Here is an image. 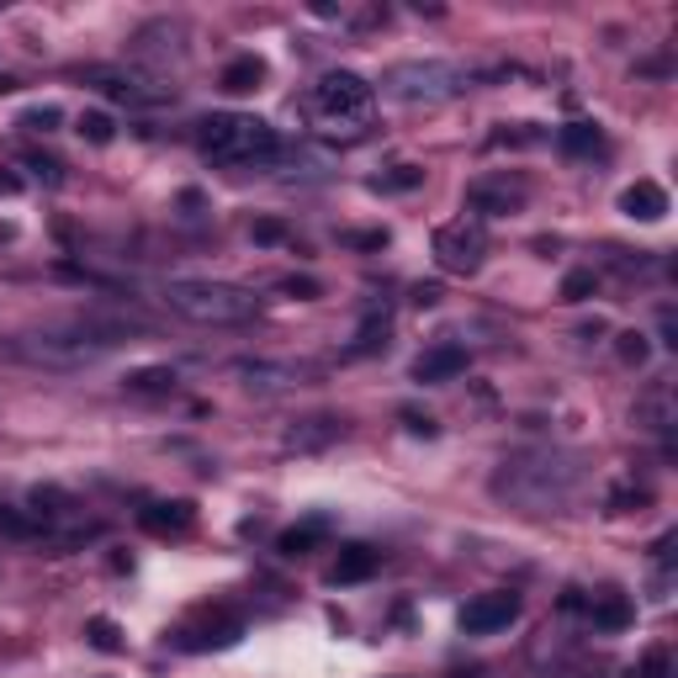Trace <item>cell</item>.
<instances>
[{
	"label": "cell",
	"mask_w": 678,
	"mask_h": 678,
	"mask_svg": "<svg viewBox=\"0 0 678 678\" xmlns=\"http://www.w3.org/2000/svg\"><path fill=\"white\" fill-rule=\"evenodd\" d=\"M519 620V594L498 589V594H478L461 609V631L467 637H493V631H509Z\"/></svg>",
	"instance_id": "ba28073f"
},
{
	"label": "cell",
	"mask_w": 678,
	"mask_h": 678,
	"mask_svg": "<svg viewBox=\"0 0 678 678\" xmlns=\"http://www.w3.org/2000/svg\"><path fill=\"white\" fill-rule=\"evenodd\" d=\"M620 212H626V218H641V223H663V218H668V192H663L657 181H637V186L620 192Z\"/></svg>",
	"instance_id": "7c38bea8"
},
{
	"label": "cell",
	"mask_w": 678,
	"mask_h": 678,
	"mask_svg": "<svg viewBox=\"0 0 678 678\" xmlns=\"http://www.w3.org/2000/svg\"><path fill=\"white\" fill-rule=\"evenodd\" d=\"M382 85L403 107H440V101H451L472 85V70L445 64V59H408V64H393Z\"/></svg>",
	"instance_id": "5b68a950"
},
{
	"label": "cell",
	"mask_w": 678,
	"mask_h": 678,
	"mask_svg": "<svg viewBox=\"0 0 678 678\" xmlns=\"http://www.w3.org/2000/svg\"><path fill=\"white\" fill-rule=\"evenodd\" d=\"M197 149L212 164H229V170H244V164H271L281 155L276 127L255 112H218L197 127Z\"/></svg>",
	"instance_id": "6da1fadb"
},
{
	"label": "cell",
	"mask_w": 678,
	"mask_h": 678,
	"mask_svg": "<svg viewBox=\"0 0 678 678\" xmlns=\"http://www.w3.org/2000/svg\"><path fill=\"white\" fill-rule=\"evenodd\" d=\"M419 181H424V170H419V164H398L393 175H377L371 186H377V192H408V186H419Z\"/></svg>",
	"instance_id": "484cf974"
},
{
	"label": "cell",
	"mask_w": 678,
	"mask_h": 678,
	"mask_svg": "<svg viewBox=\"0 0 678 678\" xmlns=\"http://www.w3.org/2000/svg\"><path fill=\"white\" fill-rule=\"evenodd\" d=\"M239 637H244V620L234 609H207V615L186 620L175 631V646L181 652H223V646H234Z\"/></svg>",
	"instance_id": "52a82bcc"
},
{
	"label": "cell",
	"mask_w": 678,
	"mask_h": 678,
	"mask_svg": "<svg viewBox=\"0 0 678 678\" xmlns=\"http://www.w3.org/2000/svg\"><path fill=\"white\" fill-rule=\"evenodd\" d=\"M22 164H27V170H38L42 181H59V160H42V155H22Z\"/></svg>",
	"instance_id": "4dcf8cb0"
},
{
	"label": "cell",
	"mask_w": 678,
	"mask_h": 678,
	"mask_svg": "<svg viewBox=\"0 0 678 678\" xmlns=\"http://www.w3.org/2000/svg\"><path fill=\"white\" fill-rule=\"evenodd\" d=\"M85 637H90V646H96V652H122L118 620H107V615H96V620L85 626Z\"/></svg>",
	"instance_id": "603a6c76"
},
{
	"label": "cell",
	"mask_w": 678,
	"mask_h": 678,
	"mask_svg": "<svg viewBox=\"0 0 678 678\" xmlns=\"http://www.w3.org/2000/svg\"><path fill=\"white\" fill-rule=\"evenodd\" d=\"M594 292H599L594 271H567V281H562V303H589Z\"/></svg>",
	"instance_id": "d4e9b609"
},
{
	"label": "cell",
	"mask_w": 678,
	"mask_h": 678,
	"mask_svg": "<svg viewBox=\"0 0 678 678\" xmlns=\"http://www.w3.org/2000/svg\"><path fill=\"white\" fill-rule=\"evenodd\" d=\"M164 303H170V313H181V319H192V323H212V329H234V323H249L260 313V297L249 286L207 281V276L170 281Z\"/></svg>",
	"instance_id": "7a4b0ae2"
},
{
	"label": "cell",
	"mask_w": 678,
	"mask_h": 678,
	"mask_svg": "<svg viewBox=\"0 0 678 678\" xmlns=\"http://www.w3.org/2000/svg\"><path fill=\"white\" fill-rule=\"evenodd\" d=\"M175 371L170 366H144V371H127V393H175Z\"/></svg>",
	"instance_id": "44dd1931"
},
{
	"label": "cell",
	"mask_w": 678,
	"mask_h": 678,
	"mask_svg": "<svg viewBox=\"0 0 678 678\" xmlns=\"http://www.w3.org/2000/svg\"><path fill=\"white\" fill-rule=\"evenodd\" d=\"M430 249H435V266L445 276H478L482 260H488V229L478 218H456V223L435 229Z\"/></svg>",
	"instance_id": "8992f818"
},
{
	"label": "cell",
	"mask_w": 678,
	"mask_h": 678,
	"mask_svg": "<svg viewBox=\"0 0 678 678\" xmlns=\"http://www.w3.org/2000/svg\"><path fill=\"white\" fill-rule=\"evenodd\" d=\"M345 244H356V249H382V244H387V234H382V229H377V234H350Z\"/></svg>",
	"instance_id": "d590c367"
},
{
	"label": "cell",
	"mask_w": 678,
	"mask_h": 678,
	"mask_svg": "<svg viewBox=\"0 0 678 678\" xmlns=\"http://www.w3.org/2000/svg\"><path fill=\"white\" fill-rule=\"evenodd\" d=\"M467 201H472L478 212H488V218H498V212H515L519 201H525V192H519V186H488V181H478V186L467 192Z\"/></svg>",
	"instance_id": "ac0fdd59"
},
{
	"label": "cell",
	"mask_w": 678,
	"mask_h": 678,
	"mask_svg": "<svg viewBox=\"0 0 678 678\" xmlns=\"http://www.w3.org/2000/svg\"><path fill=\"white\" fill-rule=\"evenodd\" d=\"M403 419H408V430H414V435H435V419H430V414H414V408H403Z\"/></svg>",
	"instance_id": "1f68e13d"
},
{
	"label": "cell",
	"mask_w": 678,
	"mask_h": 678,
	"mask_svg": "<svg viewBox=\"0 0 678 678\" xmlns=\"http://www.w3.org/2000/svg\"><path fill=\"white\" fill-rule=\"evenodd\" d=\"M461 371H467V350L461 345H435V350H424V356L414 360V382H424V387L456 382Z\"/></svg>",
	"instance_id": "8fae6325"
},
{
	"label": "cell",
	"mask_w": 678,
	"mask_h": 678,
	"mask_svg": "<svg viewBox=\"0 0 678 678\" xmlns=\"http://www.w3.org/2000/svg\"><path fill=\"white\" fill-rule=\"evenodd\" d=\"M323 541H329V519L313 515V519H303V525H292V530H281L276 552L281 557H308V552H319Z\"/></svg>",
	"instance_id": "5bb4252c"
},
{
	"label": "cell",
	"mask_w": 678,
	"mask_h": 678,
	"mask_svg": "<svg viewBox=\"0 0 678 678\" xmlns=\"http://www.w3.org/2000/svg\"><path fill=\"white\" fill-rule=\"evenodd\" d=\"M138 525H144L149 535H186V530L197 525V504H192V498H149V504L138 509Z\"/></svg>",
	"instance_id": "30bf717a"
},
{
	"label": "cell",
	"mask_w": 678,
	"mask_h": 678,
	"mask_svg": "<svg viewBox=\"0 0 678 678\" xmlns=\"http://www.w3.org/2000/svg\"><path fill=\"white\" fill-rule=\"evenodd\" d=\"M281 292H286V297H303V303H313V297H319V281L292 276V281H281Z\"/></svg>",
	"instance_id": "f546056e"
},
{
	"label": "cell",
	"mask_w": 678,
	"mask_h": 678,
	"mask_svg": "<svg viewBox=\"0 0 678 678\" xmlns=\"http://www.w3.org/2000/svg\"><path fill=\"white\" fill-rule=\"evenodd\" d=\"M599 144H604V133H599L594 122H567V127H557V149L562 155H594Z\"/></svg>",
	"instance_id": "d6986e66"
},
{
	"label": "cell",
	"mask_w": 678,
	"mask_h": 678,
	"mask_svg": "<svg viewBox=\"0 0 678 678\" xmlns=\"http://www.w3.org/2000/svg\"><path fill=\"white\" fill-rule=\"evenodd\" d=\"M260 81H266V64H260L255 53H244V59H234V64L223 70V90H234V96H244V90H255Z\"/></svg>",
	"instance_id": "ffe728a7"
},
{
	"label": "cell",
	"mask_w": 678,
	"mask_h": 678,
	"mask_svg": "<svg viewBox=\"0 0 678 678\" xmlns=\"http://www.w3.org/2000/svg\"><path fill=\"white\" fill-rule=\"evenodd\" d=\"M414 303H419V308H435V303H440V286H435V281L414 286Z\"/></svg>",
	"instance_id": "e575fe53"
},
{
	"label": "cell",
	"mask_w": 678,
	"mask_h": 678,
	"mask_svg": "<svg viewBox=\"0 0 678 678\" xmlns=\"http://www.w3.org/2000/svg\"><path fill=\"white\" fill-rule=\"evenodd\" d=\"M85 85H96V90H107L112 101H133V107H155V101H170V90L164 85H149L138 81V75H122V70H90Z\"/></svg>",
	"instance_id": "9c48e42d"
},
{
	"label": "cell",
	"mask_w": 678,
	"mask_h": 678,
	"mask_svg": "<svg viewBox=\"0 0 678 678\" xmlns=\"http://www.w3.org/2000/svg\"><path fill=\"white\" fill-rule=\"evenodd\" d=\"M377 107V85H366L356 70H329L313 90H308V112L329 138H360Z\"/></svg>",
	"instance_id": "3957f363"
},
{
	"label": "cell",
	"mask_w": 678,
	"mask_h": 678,
	"mask_svg": "<svg viewBox=\"0 0 678 678\" xmlns=\"http://www.w3.org/2000/svg\"><path fill=\"white\" fill-rule=\"evenodd\" d=\"M81 133L90 138V144H112V138H118V122L107 118V112H85V118H81Z\"/></svg>",
	"instance_id": "4316f807"
},
{
	"label": "cell",
	"mask_w": 678,
	"mask_h": 678,
	"mask_svg": "<svg viewBox=\"0 0 678 678\" xmlns=\"http://www.w3.org/2000/svg\"><path fill=\"white\" fill-rule=\"evenodd\" d=\"M377 567H382V552H371V546H345V552L334 557V567H329V583H334V589H345V583H366Z\"/></svg>",
	"instance_id": "4fadbf2b"
},
{
	"label": "cell",
	"mask_w": 678,
	"mask_h": 678,
	"mask_svg": "<svg viewBox=\"0 0 678 678\" xmlns=\"http://www.w3.org/2000/svg\"><path fill=\"white\" fill-rule=\"evenodd\" d=\"M641 678H668V657H663V652H646V663H641Z\"/></svg>",
	"instance_id": "d6a6232c"
},
{
	"label": "cell",
	"mask_w": 678,
	"mask_h": 678,
	"mask_svg": "<svg viewBox=\"0 0 678 678\" xmlns=\"http://www.w3.org/2000/svg\"><path fill=\"white\" fill-rule=\"evenodd\" d=\"M620 360L641 366V360H646V334H637V329H631V334H620Z\"/></svg>",
	"instance_id": "f1b7e54d"
},
{
	"label": "cell",
	"mask_w": 678,
	"mask_h": 678,
	"mask_svg": "<svg viewBox=\"0 0 678 678\" xmlns=\"http://www.w3.org/2000/svg\"><path fill=\"white\" fill-rule=\"evenodd\" d=\"M255 239H260V244H281V239H286V229H281V223H255Z\"/></svg>",
	"instance_id": "836d02e7"
},
{
	"label": "cell",
	"mask_w": 678,
	"mask_h": 678,
	"mask_svg": "<svg viewBox=\"0 0 678 678\" xmlns=\"http://www.w3.org/2000/svg\"><path fill=\"white\" fill-rule=\"evenodd\" d=\"M59 122H64V112H59V107H33V112L22 118V127H33V133H53Z\"/></svg>",
	"instance_id": "83f0119b"
},
{
	"label": "cell",
	"mask_w": 678,
	"mask_h": 678,
	"mask_svg": "<svg viewBox=\"0 0 678 678\" xmlns=\"http://www.w3.org/2000/svg\"><path fill=\"white\" fill-rule=\"evenodd\" d=\"M0 530H5V535H48V525H42L33 509L22 515V509H5V504H0Z\"/></svg>",
	"instance_id": "7402d4cb"
},
{
	"label": "cell",
	"mask_w": 678,
	"mask_h": 678,
	"mask_svg": "<svg viewBox=\"0 0 678 678\" xmlns=\"http://www.w3.org/2000/svg\"><path fill=\"white\" fill-rule=\"evenodd\" d=\"M239 377H244V387H266V393H276V387H297V382H303V366H271V360H239Z\"/></svg>",
	"instance_id": "9a60e30c"
},
{
	"label": "cell",
	"mask_w": 678,
	"mask_h": 678,
	"mask_svg": "<svg viewBox=\"0 0 678 678\" xmlns=\"http://www.w3.org/2000/svg\"><path fill=\"white\" fill-rule=\"evenodd\" d=\"M340 435H345L340 419H303V424L286 435V445H292V451H323V445H334Z\"/></svg>",
	"instance_id": "e0dca14e"
},
{
	"label": "cell",
	"mask_w": 678,
	"mask_h": 678,
	"mask_svg": "<svg viewBox=\"0 0 678 678\" xmlns=\"http://www.w3.org/2000/svg\"><path fill=\"white\" fill-rule=\"evenodd\" d=\"M118 334L122 329H101V323L48 329V334H27V340H16V356L33 360V366H53V371H75V366H90L101 350H112Z\"/></svg>",
	"instance_id": "277c9868"
},
{
	"label": "cell",
	"mask_w": 678,
	"mask_h": 678,
	"mask_svg": "<svg viewBox=\"0 0 678 678\" xmlns=\"http://www.w3.org/2000/svg\"><path fill=\"white\" fill-rule=\"evenodd\" d=\"M377 345H387V313L382 319H366L356 334V345H350V356H371Z\"/></svg>",
	"instance_id": "cb8c5ba5"
},
{
	"label": "cell",
	"mask_w": 678,
	"mask_h": 678,
	"mask_svg": "<svg viewBox=\"0 0 678 678\" xmlns=\"http://www.w3.org/2000/svg\"><path fill=\"white\" fill-rule=\"evenodd\" d=\"M589 620H594V631H626L631 626V599L626 594H594V604H589Z\"/></svg>",
	"instance_id": "2e32d148"
}]
</instances>
